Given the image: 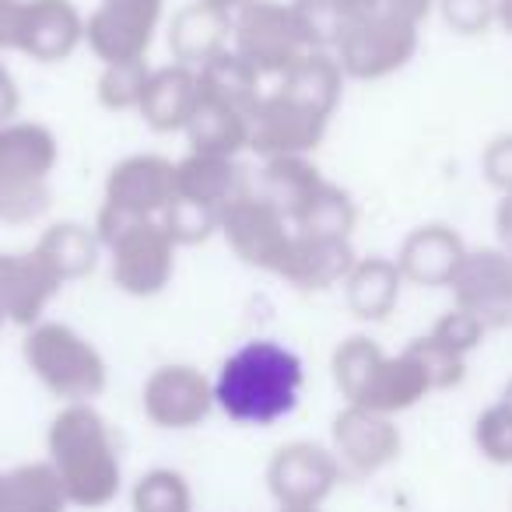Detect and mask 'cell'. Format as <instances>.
Returning a JSON list of instances; mask_svg holds the SVG:
<instances>
[{
    "mask_svg": "<svg viewBox=\"0 0 512 512\" xmlns=\"http://www.w3.org/2000/svg\"><path fill=\"white\" fill-rule=\"evenodd\" d=\"M306 390V365L278 341H246L221 362L214 379V404L239 425H278L295 414Z\"/></svg>",
    "mask_w": 512,
    "mask_h": 512,
    "instance_id": "cell-1",
    "label": "cell"
}]
</instances>
